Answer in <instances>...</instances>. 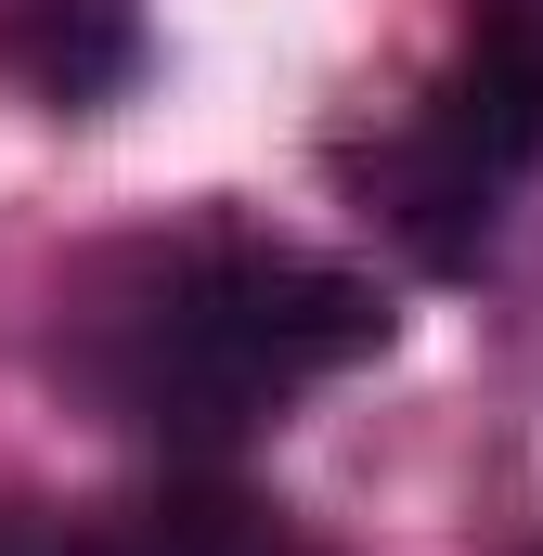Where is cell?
Instances as JSON below:
<instances>
[{
    "label": "cell",
    "mask_w": 543,
    "mask_h": 556,
    "mask_svg": "<svg viewBox=\"0 0 543 556\" xmlns=\"http://www.w3.org/2000/svg\"><path fill=\"white\" fill-rule=\"evenodd\" d=\"M65 556H311V544L233 479H168V492L117 505L104 531H65Z\"/></svg>",
    "instance_id": "obj_3"
},
{
    "label": "cell",
    "mask_w": 543,
    "mask_h": 556,
    "mask_svg": "<svg viewBox=\"0 0 543 556\" xmlns=\"http://www.w3.org/2000/svg\"><path fill=\"white\" fill-rule=\"evenodd\" d=\"M518 168H543V0H492L466 26V52L440 65L427 117L363 155V194L389 207V233L427 273H466L492 247V207Z\"/></svg>",
    "instance_id": "obj_2"
},
{
    "label": "cell",
    "mask_w": 543,
    "mask_h": 556,
    "mask_svg": "<svg viewBox=\"0 0 543 556\" xmlns=\"http://www.w3.org/2000/svg\"><path fill=\"white\" fill-rule=\"evenodd\" d=\"M13 65L78 117V104H104V91H130L142 65V13L130 0H26V26H13Z\"/></svg>",
    "instance_id": "obj_4"
},
{
    "label": "cell",
    "mask_w": 543,
    "mask_h": 556,
    "mask_svg": "<svg viewBox=\"0 0 543 556\" xmlns=\"http://www.w3.org/2000/svg\"><path fill=\"white\" fill-rule=\"evenodd\" d=\"M376 350H389V298L363 273L272 233H181L168 260H142L130 298L91 311L78 376L104 389L117 427L168 453H233Z\"/></svg>",
    "instance_id": "obj_1"
},
{
    "label": "cell",
    "mask_w": 543,
    "mask_h": 556,
    "mask_svg": "<svg viewBox=\"0 0 543 556\" xmlns=\"http://www.w3.org/2000/svg\"><path fill=\"white\" fill-rule=\"evenodd\" d=\"M0 556H65V531H39V518H13V505H0Z\"/></svg>",
    "instance_id": "obj_5"
}]
</instances>
